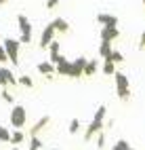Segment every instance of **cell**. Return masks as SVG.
<instances>
[{
    "label": "cell",
    "mask_w": 145,
    "mask_h": 150,
    "mask_svg": "<svg viewBox=\"0 0 145 150\" xmlns=\"http://www.w3.org/2000/svg\"><path fill=\"white\" fill-rule=\"evenodd\" d=\"M105 114H107V106H99V110L95 112V116H93L91 125L86 127V133H84V139H86V142H89V139H93L97 133L101 131L103 121H105Z\"/></svg>",
    "instance_id": "1"
},
{
    "label": "cell",
    "mask_w": 145,
    "mask_h": 150,
    "mask_svg": "<svg viewBox=\"0 0 145 150\" xmlns=\"http://www.w3.org/2000/svg\"><path fill=\"white\" fill-rule=\"evenodd\" d=\"M116 93H118V97L122 99V102H126V99L130 97V83H128V76L122 74V72H116Z\"/></svg>",
    "instance_id": "2"
},
{
    "label": "cell",
    "mask_w": 145,
    "mask_h": 150,
    "mask_svg": "<svg viewBox=\"0 0 145 150\" xmlns=\"http://www.w3.org/2000/svg\"><path fill=\"white\" fill-rule=\"evenodd\" d=\"M2 47H4L6 59H11V62L17 66L19 64V40H15V38H4Z\"/></svg>",
    "instance_id": "3"
},
{
    "label": "cell",
    "mask_w": 145,
    "mask_h": 150,
    "mask_svg": "<svg viewBox=\"0 0 145 150\" xmlns=\"http://www.w3.org/2000/svg\"><path fill=\"white\" fill-rule=\"evenodd\" d=\"M17 23L19 30H21V38H19V45H25V42H32V23L25 15H17Z\"/></svg>",
    "instance_id": "4"
},
{
    "label": "cell",
    "mask_w": 145,
    "mask_h": 150,
    "mask_svg": "<svg viewBox=\"0 0 145 150\" xmlns=\"http://www.w3.org/2000/svg\"><path fill=\"white\" fill-rule=\"evenodd\" d=\"M25 118H27L25 108L23 106H13V110H11V125L21 131V127L25 125Z\"/></svg>",
    "instance_id": "5"
},
{
    "label": "cell",
    "mask_w": 145,
    "mask_h": 150,
    "mask_svg": "<svg viewBox=\"0 0 145 150\" xmlns=\"http://www.w3.org/2000/svg\"><path fill=\"white\" fill-rule=\"evenodd\" d=\"M86 62H89L86 57H76L74 62H72V72H70V78H80V76H82V70H84V66H86Z\"/></svg>",
    "instance_id": "6"
},
{
    "label": "cell",
    "mask_w": 145,
    "mask_h": 150,
    "mask_svg": "<svg viewBox=\"0 0 145 150\" xmlns=\"http://www.w3.org/2000/svg\"><path fill=\"white\" fill-rule=\"evenodd\" d=\"M97 23H101L103 28H118V17L109 13H99L97 15Z\"/></svg>",
    "instance_id": "7"
},
{
    "label": "cell",
    "mask_w": 145,
    "mask_h": 150,
    "mask_svg": "<svg viewBox=\"0 0 145 150\" xmlns=\"http://www.w3.org/2000/svg\"><path fill=\"white\" fill-rule=\"evenodd\" d=\"M55 40V28L48 23L44 30H42V36H40V47L42 49H48V45H51Z\"/></svg>",
    "instance_id": "8"
},
{
    "label": "cell",
    "mask_w": 145,
    "mask_h": 150,
    "mask_svg": "<svg viewBox=\"0 0 145 150\" xmlns=\"http://www.w3.org/2000/svg\"><path fill=\"white\" fill-rule=\"evenodd\" d=\"M0 85L2 87H8V85H17V78H15V74L11 72L8 68H0Z\"/></svg>",
    "instance_id": "9"
},
{
    "label": "cell",
    "mask_w": 145,
    "mask_h": 150,
    "mask_svg": "<svg viewBox=\"0 0 145 150\" xmlns=\"http://www.w3.org/2000/svg\"><path fill=\"white\" fill-rule=\"evenodd\" d=\"M118 36H120V30H118V28H101V40L112 42V40H116Z\"/></svg>",
    "instance_id": "10"
},
{
    "label": "cell",
    "mask_w": 145,
    "mask_h": 150,
    "mask_svg": "<svg viewBox=\"0 0 145 150\" xmlns=\"http://www.w3.org/2000/svg\"><path fill=\"white\" fill-rule=\"evenodd\" d=\"M70 72H72V62H67V59H65V55H63V57H61V62L55 66V74L70 76Z\"/></svg>",
    "instance_id": "11"
},
{
    "label": "cell",
    "mask_w": 145,
    "mask_h": 150,
    "mask_svg": "<svg viewBox=\"0 0 145 150\" xmlns=\"http://www.w3.org/2000/svg\"><path fill=\"white\" fill-rule=\"evenodd\" d=\"M38 72L44 74L46 78H53L55 76V66L51 62H40V64H38Z\"/></svg>",
    "instance_id": "12"
},
{
    "label": "cell",
    "mask_w": 145,
    "mask_h": 150,
    "mask_svg": "<svg viewBox=\"0 0 145 150\" xmlns=\"http://www.w3.org/2000/svg\"><path fill=\"white\" fill-rule=\"evenodd\" d=\"M51 25L55 28V32H67V30H70V23H67L63 17H57V19H53V21H51Z\"/></svg>",
    "instance_id": "13"
},
{
    "label": "cell",
    "mask_w": 145,
    "mask_h": 150,
    "mask_svg": "<svg viewBox=\"0 0 145 150\" xmlns=\"http://www.w3.org/2000/svg\"><path fill=\"white\" fill-rule=\"evenodd\" d=\"M48 121H51V118H48V116H42V118H40V121H38V123H36V125L32 127V137H34V135H38V133H40V131H42V129H44V127L48 125Z\"/></svg>",
    "instance_id": "14"
},
{
    "label": "cell",
    "mask_w": 145,
    "mask_h": 150,
    "mask_svg": "<svg viewBox=\"0 0 145 150\" xmlns=\"http://www.w3.org/2000/svg\"><path fill=\"white\" fill-rule=\"evenodd\" d=\"M112 51H114V47H112V42H105V40H101V45H99V55H101L103 59H107Z\"/></svg>",
    "instance_id": "15"
},
{
    "label": "cell",
    "mask_w": 145,
    "mask_h": 150,
    "mask_svg": "<svg viewBox=\"0 0 145 150\" xmlns=\"http://www.w3.org/2000/svg\"><path fill=\"white\" fill-rule=\"evenodd\" d=\"M95 72H97V62H95V59H89L86 66H84V70H82V74L84 76H93Z\"/></svg>",
    "instance_id": "16"
},
{
    "label": "cell",
    "mask_w": 145,
    "mask_h": 150,
    "mask_svg": "<svg viewBox=\"0 0 145 150\" xmlns=\"http://www.w3.org/2000/svg\"><path fill=\"white\" fill-rule=\"evenodd\" d=\"M105 62H112V64H122V62H124V55H122L120 51H116V49H114V51L109 53V57L105 59Z\"/></svg>",
    "instance_id": "17"
},
{
    "label": "cell",
    "mask_w": 145,
    "mask_h": 150,
    "mask_svg": "<svg viewBox=\"0 0 145 150\" xmlns=\"http://www.w3.org/2000/svg\"><path fill=\"white\" fill-rule=\"evenodd\" d=\"M17 85H21V87H27V89H32V87H34V81H32V78L27 76V74H23L21 78H17Z\"/></svg>",
    "instance_id": "18"
},
{
    "label": "cell",
    "mask_w": 145,
    "mask_h": 150,
    "mask_svg": "<svg viewBox=\"0 0 145 150\" xmlns=\"http://www.w3.org/2000/svg\"><path fill=\"white\" fill-rule=\"evenodd\" d=\"M114 150H135V148L126 142V139H118V142L114 144Z\"/></svg>",
    "instance_id": "19"
},
{
    "label": "cell",
    "mask_w": 145,
    "mask_h": 150,
    "mask_svg": "<svg viewBox=\"0 0 145 150\" xmlns=\"http://www.w3.org/2000/svg\"><path fill=\"white\" fill-rule=\"evenodd\" d=\"M23 137H25V135H23L21 131H19V129H15V131L11 133V142L17 146V144H21V142H23Z\"/></svg>",
    "instance_id": "20"
},
{
    "label": "cell",
    "mask_w": 145,
    "mask_h": 150,
    "mask_svg": "<svg viewBox=\"0 0 145 150\" xmlns=\"http://www.w3.org/2000/svg\"><path fill=\"white\" fill-rule=\"evenodd\" d=\"M0 142H11V131L0 125Z\"/></svg>",
    "instance_id": "21"
},
{
    "label": "cell",
    "mask_w": 145,
    "mask_h": 150,
    "mask_svg": "<svg viewBox=\"0 0 145 150\" xmlns=\"http://www.w3.org/2000/svg\"><path fill=\"white\" fill-rule=\"evenodd\" d=\"M103 74H116V64H112V62H105L103 64Z\"/></svg>",
    "instance_id": "22"
},
{
    "label": "cell",
    "mask_w": 145,
    "mask_h": 150,
    "mask_svg": "<svg viewBox=\"0 0 145 150\" xmlns=\"http://www.w3.org/2000/svg\"><path fill=\"white\" fill-rule=\"evenodd\" d=\"M40 146H42L40 137H38V135H34V137H32V142H30V150H40Z\"/></svg>",
    "instance_id": "23"
},
{
    "label": "cell",
    "mask_w": 145,
    "mask_h": 150,
    "mask_svg": "<svg viewBox=\"0 0 145 150\" xmlns=\"http://www.w3.org/2000/svg\"><path fill=\"white\" fill-rule=\"evenodd\" d=\"M80 131V121L78 118H72V123H70V133H78Z\"/></svg>",
    "instance_id": "24"
},
{
    "label": "cell",
    "mask_w": 145,
    "mask_h": 150,
    "mask_svg": "<svg viewBox=\"0 0 145 150\" xmlns=\"http://www.w3.org/2000/svg\"><path fill=\"white\" fill-rule=\"evenodd\" d=\"M48 53L51 55H59V42L57 40H53L51 45H48Z\"/></svg>",
    "instance_id": "25"
},
{
    "label": "cell",
    "mask_w": 145,
    "mask_h": 150,
    "mask_svg": "<svg viewBox=\"0 0 145 150\" xmlns=\"http://www.w3.org/2000/svg\"><path fill=\"white\" fill-rule=\"evenodd\" d=\"M97 146H99V150L105 146V135H103V131H99V133H97Z\"/></svg>",
    "instance_id": "26"
},
{
    "label": "cell",
    "mask_w": 145,
    "mask_h": 150,
    "mask_svg": "<svg viewBox=\"0 0 145 150\" xmlns=\"http://www.w3.org/2000/svg\"><path fill=\"white\" fill-rule=\"evenodd\" d=\"M2 99H4V102H8V104H13V95L8 93V91H2Z\"/></svg>",
    "instance_id": "27"
},
{
    "label": "cell",
    "mask_w": 145,
    "mask_h": 150,
    "mask_svg": "<svg viewBox=\"0 0 145 150\" xmlns=\"http://www.w3.org/2000/svg\"><path fill=\"white\" fill-rule=\"evenodd\" d=\"M139 49H141V51H145V30H143V34H141V38H139Z\"/></svg>",
    "instance_id": "28"
},
{
    "label": "cell",
    "mask_w": 145,
    "mask_h": 150,
    "mask_svg": "<svg viewBox=\"0 0 145 150\" xmlns=\"http://www.w3.org/2000/svg\"><path fill=\"white\" fill-rule=\"evenodd\" d=\"M59 4V0H46V8H55Z\"/></svg>",
    "instance_id": "29"
},
{
    "label": "cell",
    "mask_w": 145,
    "mask_h": 150,
    "mask_svg": "<svg viewBox=\"0 0 145 150\" xmlns=\"http://www.w3.org/2000/svg\"><path fill=\"white\" fill-rule=\"evenodd\" d=\"M2 62H6V53H4V47L0 45V64H2Z\"/></svg>",
    "instance_id": "30"
},
{
    "label": "cell",
    "mask_w": 145,
    "mask_h": 150,
    "mask_svg": "<svg viewBox=\"0 0 145 150\" xmlns=\"http://www.w3.org/2000/svg\"><path fill=\"white\" fill-rule=\"evenodd\" d=\"M4 2H6V0H0V4H4Z\"/></svg>",
    "instance_id": "31"
},
{
    "label": "cell",
    "mask_w": 145,
    "mask_h": 150,
    "mask_svg": "<svg viewBox=\"0 0 145 150\" xmlns=\"http://www.w3.org/2000/svg\"><path fill=\"white\" fill-rule=\"evenodd\" d=\"M13 150H19V148H13Z\"/></svg>",
    "instance_id": "32"
},
{
    "label": "cell",
    "mask_w": 145,
    "mask_h": 150,
    "mask_svg": "<svg viewBox=\"0 0 145 150\" xmlns=\"http://www.w3.org/2000/svg\"><path fill=\"white\" fill-rule=\"evenodd\" d=\"M143 4H145V0H143Z\"/></svg>",
    "instance_id": "33"
}]
</instances>
